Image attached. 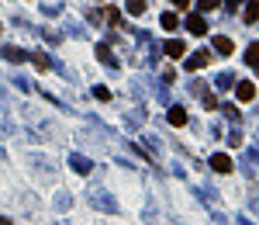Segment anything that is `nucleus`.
Returning a JSON list of instances; mask_svg holds the SVG:
<instances>
[{
  "label": "nucleus",
  "mask_w": 259,
  "mask_h": 225,
  "mask_svg": "<svg viewBox=\"0 0 259 225\" xmlns=\"http://www.w3.org/2000/svg\"><path fill=\"white\" fill-rule=\"evenodd\" d=\"M207 63H211V52H194V56H190V59L183 63V66H187L190 73H197V70H204Z\"/></svg>",
  "instance_id": "obj_1"
},
{
  "label": "nucleus",
  "mask_w": 259,
  "mask_h": 225,
  "mask_svg": "<svg viewBox=\"0 0 259 225\" xmlns=\"http://www.w3.org/2000/svg\"><path fill=\"white\" fill-rule=\"evenodd\" d=\"M163 52H166L170 59H183V56H187V49H183V42H180V38H170V42L163 45Z\"/></svg>",
  "instance_id": "obj_2"
},
{
  "label": "nucleus",
  "mask_w": 259,
  "mask_h": 225,
  "mask_svg": "<svg viewBox=\"0 0 259 225\" xmlns=\"http://www.w3.org/2000/svg\"><path fill=\"white\" fill-rule=\"evenodd\" d=\"M211 49H214V52H221V56H232V49H235V45H232V38L214 35V38H211Z\"/></svg>",
  "instance_id": "obj_3"
},
{
  "label": "nucleus",
  "mask_w": 259,
  "mask_h": 225,
  "mask_svg": "<svg viewBox=\"0 0 259 225\" xmlns=\"http://www.w3.org/2000/svg\"><path fill=\"white\" fill-rule=\"evenodd\" d=\"M235 97H239V101H253V97H256V87H253L249 80H239V83H235Z\"/></svg>",
  "instance_id": "obj_4"
},
{
  "label": "nucleus",
  "mask_w": 259,
  "mask_h": 225,
  "mask_svg": "<svg viewBox=\"0 0 259 225\" xmlns=\"http://www.w3.org/2000/svg\"><path fill=\"white\" fill-rule=\"evenodd\" d=\"M187 28H190V35H204V31H207V24H204L200 14H190V17H187Z\"/></svg>",
  "instance_id": "obj_5"
},
{
  "label": "nucleus",
  "mask_w": 259,
  "mask_h": 225,
  "mask_svg": "<svg viewBox=\"0 0 259 225\" xmlns=\"http://www.w3.org/2000/svg\"><path fill=\"white\" fill-rule=\"evenodd\" d=\"M211 166H214L218 173H228V170H232V159H228L225 152H218V156H211Z\"/></svg>",
  "instance_id": "obj_6"
},
{
  "label": "nucleus",
  "mask_w": 259,
  "mask_h": 225,
  "mask_svg": "<svg viewBox=\"0 0 259 225\" xmlns=\"http://www.w3.org/2000/svg\"><path fill=\"white\" fill-rule=\"evenodd\" d=\"M170 125H173V128L187 125V111H183V108H170Z\"/></svg>",
  "instance_id": "obj_7"
},
{
  "label": "nucleus",
  "mask_w": 259,
  "mask_h": 225,
  "mask_svg": "<svg viewBox=\"0 0 259 225\" xmlns=\"http://www.w3.org/2000/svg\"><path fill=\"white\" fill-rule=\"evenodd\" d=\"M125 10H128L131 17H142L145 14V0H125Z\"/></svg>",
  "instance_id": "obj_8"
},
{
  "label": "nucleus",
  "mask_w": 259,
  "mask_h": 225,
  "mask_svg": "<svg viewBox=\"0 0 259 225\" xmlns=\"http://www.w3.org/2000/svg\"><path fill=\"white\" fill-rule=\"evenodd\" d=\"M246 21H249V24L259 21V0H249V3H246Z\"/></svg>",
  "instance_id": "obj_9"
},
{
  "label": "nucleus",
  "mask_w": 259,
  "mask_h": 225,
  "mask_svg": "<svg viewBox=\"0 0 259 225\" xmlns=\"http://www.w3.org/2000/svg\"><path fill=\"white\" fill-rule=\"evenodd\" d=\"M159 21H163V28H166V31H176V28H180V17H176V14H163Z\"/></svg>",
  "instance_id": "obj_10"
},
{
  "label": "nucleus",
  "mask_w": 259,
  "mask_h": 225,
  "mask_svg": "<svg viewBox=\"0 0 259 225\" xmlns=\"http://www.w3.org/2000/svg\"><path fill=\"white\" fill-rule=\"evenodd\" d=\"M246 63H249V66H259V42H253V45L246 49Z\"/></svg>",
  "instance_id": "obj_11"
},
{
  "label": "nucleus",
  "mask_w": 259,
  "mask_h": 225,
  "mask_svg": "<svg viewBox=\"0 0 259 225\" xmlns=\"http://www.w3.org/2000/svg\"><path fill=\"white\" fill-rule=\"evenodd\" d=\"M3 56H7L10 63H24V59H28V52H21V49H7Z\"/></svg>",
  "instance_id": "obj_12"
},
{
  "label": "nucleus",
  "mask_w": 259,
  "mask_h": 225,
  "mask_svg": "<svg viewBox=\"0 0 259 225\" xmlns=\"http://www.w3.org/2000/svg\"><path fill=\"white\" fill-rule=\"evenodd\" d=\"M97 56H100V59H104V63H107V66H118V63H114V56H111V49H107V45H100V49H97Z\"/></svg>",
  "instance_id": "obj_13"
},
{
  "label": "nucleus",
  "mask_w": 259,
  "mask_h": 225,
  "mask_svg": "<svg viewBox=\"0 0 259 225\" xmlns=\"http://www.w3.org/2000/svg\"><path fill=\"white\" fill-rule=\"evenodd\" d=\"M31 63H35V66H38V70H42V73H45V70H49V66H52V63H49V56H35V59H31Z\"/></svg>",
  "instance_id": "obj_14"
},
{
  "label": "nucleus",
  "mask_w": 259,
  "mask_h": 225,
  "mask_svg": "<svg viewBox=\"0 0 259 225\" xmlns=\"http://www.w3.org/2000/svg\"><path fill=\"white\" fill-rule=\"evenodd\" d=\"M93 97H97V101H107V97H111V90H107V87H97V90H93Z\"/></svg>",
  "instance_id": "obj_15"
},
{
  "label": "nucleus",
  "mask_w": 259,
  "mask_h": 225,
  "mask_svg": "<svg viewBox=\"0 0 259 225\" xmlns=\"http://www.w3.org/2000/svg\"><path fill=\"white\" fill-rule=\"evenodd\" d=\"M118 21H121V14H118V10L111 7V10H107V24H118Z\"/></svg>",
  "instance_id": "obj_16"
},
{
  "label": "nucleus",
  "mask_w": 259,
  "mask_h": 225,
  "mask_svg": "<svg viewBox=\"0 0 259 225\" xmlns=\"http://www.w3.org/2000/svg\"><path fill=\"white\" fill-rule=\"evenodd\" d=\"M200 10H218V0H200Z\"/></svg>",
  "instance_id": "obj_17"
},
{
  "label": "nucleus",
  "mask_w": 259,
  "mask_h": 225,
  "mask_svg": "<svg viewBox=\"0 0 259 225\" xmlns=\"http://www.w3.org/2000/svg\"><path fill=\"white\" fill-rule=\"evenodd\" d=\"M173 3H176V7H183V10L190 7V0H173Z\"/></svg>",
  "instance_id": "obj_18"
},
{
  "label": "nucleus",
  "mask_w": 259,
  "mask_h": 225,
  "mask_svg": "<svg viewBox=\"0 0 259 225\" xmlns=\"http://www.w3.org/2000/svg\"><path fill=\"white\" fill-rule=\"evenodd\" d=\"M0 225H10V219H3V215H0Z\"/></svg>",
  "instance_id": "obj_19"
}]
</instances>
